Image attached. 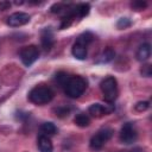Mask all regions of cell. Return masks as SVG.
Here are the masks:
<instances>
[{
    "mask_svg": "<svg viewBox=\"0 0 152 152\" xmlns=\"http://www.w3.org/2000/svg\"><path fill=\"white\" fill-rule=\"evenodd\" d=\"M53 95H55V93L50 87L44 86V84H39V86L33 87L30 90L27 97H28V101L32 102L33 104L43 106V104L49 103L53 99Z\"/></svg>",
    "mask_w": 152,
    "mask_h": 152,
    "instance_id": "6da1fadb",
    "label": "cell"
},
{
    "mask_svg": "<svg viewBox=\"0 0 152 152\" xmlns=\"http://www.w3.org/2000/svg\"><path fill=\"white\" fill-rule=\"evenodd\" d=\"M88 82L82 76H69L66 83L64 84L65 94L71 99L80 97L87 89Z\"/></svg>",
    "mask_w": 152,
    "mask_h": 152,
    "instance_id": "7a4b0ae2",
    "label": "cell"
},
{
    "mask_svg": "<svg viewBox=\"0 0 152 152\" xmlns=\"http://www.w3.org/2000/svg\"><path fill=\"white\" fill-rule=\"evenodd\" d=\"M93 38H94V36L90 32H84L81 36H78V38L76 39V42H75V44L72 45V49H71L72 56L77 59H80V61L86 59L87 55H88L87 46L93 40Z\"/></svg>",
    "mask_w": 152,
    "mask_h": 152,
    "instance_id": "3957f363",
    "label": "cell"
},
{
    "mask_svg": "<svg viewBox=\"0 0 152 152\" xmlns=\"http://www.w3.org/2000/svg\"><path fill=\"white\" fill-rule=\"evenodd\" d=\"M100 88L101 91L103 94V99L106 102L108 103H113L119 94L118 90V82L113 76H107L106 78H103L100 83Z\"/></svg>",
    "mask_w": 152,
    "mask_h": 152,
    "instance_id": "277c9868",
    "label": "cell"
},
{
    "mask_svg": "<svg viewBox=\"0 0 152 152\" xmlns=\"http://www.w3.org/2000/svg\"><path fill=\"white\" fill-rule=\"evenodd\" d=\"M112 135H113V131L110 128H102V129H100L96 134H94L91 137L90 142H89L90 148L95 150V151L102 148V146L112 138Z\"/></svg>",
    "mask_w": 152,
    "mask_h": 152,
    "instance_id": "5b68a950",
    "label": "cell"
},
{
    "mask_svg": "<svg viewBox=\"0 0 152 152\" xmlns=\"http://www.w3.org/2000/svg\"><path fill=\"white\" fill-rule=\"evenodd\" d=\"M20 59L23 62L24 65L26 66H30L31 64H33L38 57H39V49L37 45H27V46H24L21 50H20Z\"/></svg>",
    "mask_w": 152,
    "mask_h": 152,
    "instance_id": "8992f818",
    "label": "cell"
},
{
    "mask_svg": "<svg viewBox=\"0 0 152 152\" xmlns=\"http://www.w3.org/2000/svg\"><path fill=\"white\" fill-rule=\"evenodd\" d=\"M119 138H120V141L122 144H126V145L133 144L138 138V131H137L135 126L132 122L124 124V126L121 127Z\"/></svg>",
    "mask_w": 152,
    "mask_h": 152,
    "instance_id": "52a82bcc",
    "label": "cell"
},
{
    "mask_svg": "<svg viewBox=\"0 0 152 152\" xmlns=\"http://www.w3.org/2000/svg\"><path fill=\"white\" fill-rule=\"evenodd\" d=\"M114 110L112 103L102 104V103H94L88 108V113L94 118H101L103 115H108Z\"/></svg>",
    "mask_w": 152,
    "mask_h": 152,
    "instance_id": "ba28073f",
    "label": "cell"
},
{
    "mask_svg": "<svg viewBox=\"0 0 152 152\" xmlns=\"http://www.w3.org/2000/svg\"><path fill=\"white\" fill-rule=\"evenodd\" d=\"M30 15L25 12H15L12 13L8 18H7V24L12 27H19L23 26L25 24H27L30 21Z\"/></svg>",
    "mask_w": 152,
    "mask_h": 152,
    "instance_id": "9c48e42d",
    "label": "cell"
},
{
    "mask_svg": "<svg viewBox=\"0 0 152 152\" xmlns=\"http://www.w3.org/2000/svg\"><path fill=\"white\" fill-rule=\"evenodd\" d=\"M37 145H38L39 152H52V150H53V145L51 142V139L46 135L40 134L39 138H38Z\"/></svg>",
    "mask_w": 152,
    "mask_h": 152,
    "instance_id": "30bf717a",
    "label": "cell"
},
{
    "mask_svg": "<svg viewBox=\"0 0 152 152\" xmlns=\"http://www.w3.org/2000/svg\"><path fill=\"white\" fill-rule=\"evenodd\" d=\"M151 56V46L148 43H145L142 45H140L137 50V53H135V57L138 61L140 62H145L148 59V57Z\"/></svg>",
    "mask_w": 152,
    "mask_h": 152,
    "instance_id": "8fae6325",
    "label": "cell"
},
{
    "mask_svg": "<svg viewBox=\"0 0 152 152\" xmlns=\"http://www.w3.org/2000/svg\"><path fill=\"white\" fill-rule=\"evenodd\" d=\"M42 45L44 48V50H50L51 46L53 45V34L50 30H44L42 32Z\"/></svg>",
    "mask_w": 152,
    "mask_h": 152,
    "instance_id": "7c38bea8",
    "label": "cell"
},
{
    "mask_svg": "<svg viewBox=\"0 0 152 152\" xmlns=\"http://www.w3.org/2000/svg\"><path fill=\"white\" fill-rule=\"evenodd\" d=\"M114 56H115V51L112 48H107L102 51V53L99 56L96 62L97 63H108L114 58Z\"/></svg>",
    "mask_w": 152,
    "mask_h": 152,
    "instance_id": "4fadbf2b",
    "label": "cell"
},
{
    "mask_svg": "<svg viewBox=\"0 0 152 152\" xmlns=\"http://www.w3.org/2000/svg\"><path fill=\"white\" fill-rule=\"evenodd\" d=\"M39 131L42 133V135H46V137H50V135H53L56 134L57 132V128L55 126V124L52 122H44L40 125L39 127Z\"/></svg>",
    "mask_w": 152,
    "mask_h": 152,
    "instance_id": "5bb4252c",
    "label": "cell"
},
{
    "mask_svg": "<svg viewBox=\"0 0 152 152\" xmlns=\"http://www.w3.org/2000/svg\"><path fill=\"white\" fill-rule=\"evenodd\" d=\"M74 122L76 124V126L78 127H88L90 125V118L88 116V114L86 113H78L75 119H74Z\"/></svg>",
    "mask_w": 152,
    "mask_h": 152,
    "instance_id": "9a60e30c",
    "label": "cell"
},
{
    "mask_svg": "<svg viewBox=\"0 0 152 152\" xmlns=\"http://www.w3.org/2000/svg\"><path fill=\"white\" fill-rule=\"evenodd\" d=\"M89 10H90L89 4H80V5L75 6V11L78 17H86L89 13Z\"/></svg>",
    "mask_w": 152,
    "mask_h": 152,
    "instance_id": "2e32d148",
    "label": "cell"
},
{
    "mask_svg": "<svg viewBox=\"0 0 152 152\" xmlns=\"http://www.w3.org/2000/svg\"><path fill=\"white\" fill-rule=\"evenodd\" d=\"M148 108H150V102H148V101H139V102H137L135 106H134V109H135L137 112H145V110H147Z\"/></svg>",
    "mask_w": 152,
    "mask_h": 152,
    "instance_id": "e0dca14e",
    "label": "cell"
},
{
    "mask_svg": "<svg viewBox=\"0 0 152 152\" xmlns=\"http://www.w3.org/2000/svg\"><path fill=\"white\" fill-rule=\"evenodd\" d=\"M131 24H132V23H131V20H129L128 18H120V19L118 20V23H116V27L120 28V30H124V28L129 27Z\"/></svg>",
    "mask_w": 152,
    "mask_h": 152,
    "instance_id": "ac0fdd59",
    "label": "cell"
},
{
    "mask_svg": "<svg viewBox=\"0 0 152 152\" xmlns=\"http://www.w3.org/2000/svg\"><path fill=\"white\" fill-rule=\"evenodd\" d=\"M55 113H56L57 116H59V118H64V116H68V115H69V113H70V108L62 106V107L56 108V109H55Z\"/></svg>",
    "mask_w": 152,
    "mask_h": 152,
    "instance_id": "d6986e66",
    "label": "cell"
},
{
    "mask_svg": "<svg viewBox=\"0 0 152 152\" xmlns=\"http://www.w3.org/2000/svg\"><path fill=\"white\" fill-rule=\"evenodd\" d=\"M50 10H51L52 13H61L63 10H68V6H66L65 4H61V2H58V4L52 5Z\"/></svg>",
    "mask_w": 152,
    "mask_h": 152,
    "instance_id": "ffe728a7",
    "label": "cell"
},
{
    "mask_svg": "<svg viewBox=\"0 0 152 152\" xmlns=\"http://www.w3.org/2000/svg\"><path fill=\"white\" fill-rule=\"evenodd\" d=\"M68 78H69V76H68V74H65V72H58V74L56 75V81H57L62 87H64V84L66 83Z\"/></svg>",
    "mask_w": 152,
    "mask_h": 152,
    "instance_id": "44dd1931",
    "label": "cell"
},
{
    "mask_svg": "<svg viewBox=\"0 0 152 152\" xmlns=\"http://www.w3.org/2000/svg\"><path fill=\"white\" fill-rule=\"evenodd\" d=\"M131 6H132L135 11H141V10L146 8L147 2H146V1H133V2L131 4Z\"/></svg>",
    "mask_w": 152,
    "mask_h": 152,
    "instance_id": "7402d4cb",
    "label": "cell"
},
{
    "mask_svg": "<svg viewBox=\"0 0 152 152\" xmlns=\"http://www.w3.org/2000/svg\"><path fill=\"white\" fill-rule=\"evenodd\" d=\"M140 72H141L142 76H145V77H150V76L152 75V68H151V65H150V64H145V65H142V68L140 69Z\"/></svg>",
    "mask_w": 152,
    "mask_h": 152,
    "instance_id": "603a6c76",
    "label": "cell"
},
{
    "mask_svg": "<svg viewBox=\"0 0 152 152\" xmlns=\"http://www.w3.org/2000/svg\"><path fill=\"white\" fill-rule=\"evenodd\" d=\"M12 6V4L10 1H6V0H2L0 1V11H6V10H10Z\"/></svg>",
    "mask_w": 152,
    "mask_h": 152,
    "instance_id": "cb8c5ba5",
    "label": "cell"
},
{
    "mask_svg": "<svg viewBox=\"0 0 152 152\" xmlns=\"http://www.w3.org/2000/svg\"><path fill=\"white\" fill-rule=\"evenodd\" d=\"M14 4H15V5H21V4H24V1H15Z\"/></svg>",
    "mask_w": 152,
    "mask_h": 152,
    "instance_id": "d4e9b609",
    "label": "cell"
}]
</instances>
